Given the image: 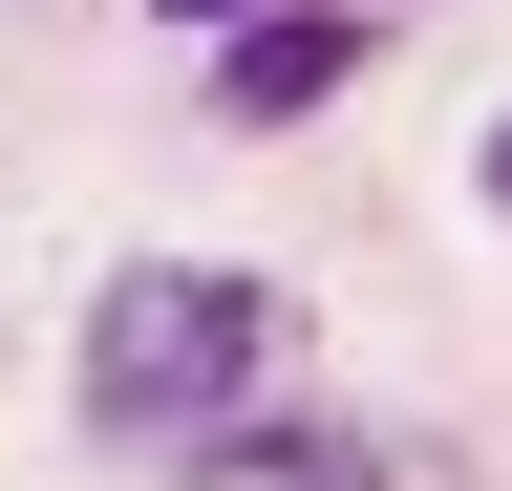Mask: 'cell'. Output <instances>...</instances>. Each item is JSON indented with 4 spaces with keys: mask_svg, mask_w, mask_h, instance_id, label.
Returning a JSON list of instances; mask_svg holds the SVG:
<instances>
[{
    "mask_svg": "<svg viewBox=\"0 0 512 491\" xmlns=\"http://www.w3.org/2000/svg\"><path fill=\"white\" fill-rule=\"evenodd\" d=\"M171 22H214V43H235V22H256V0H171Z\"/></svg>",
    "mask_w": 512,
    "mask_h": 491,
    "instance_id": "obj_4",
    "label": "cell"
},
{
    "mask_svg": "<svg viewBox=\"0 0 512 491\" xmlns=\"http://www.w3.org/2000/svg\"><path fill=\"white\" fill-rule=\"evenodd\" d=\"M192 491H384L363 427H192Z\"/></svg>",
    "mask_w": 512,
    "mask_h": 491,
    "instance_id": "obj_3",
    "label": "cell"
},
{
    "mask_svg": "<svg viewBox=\"0 0 512 491\" xmlns=\"http://www.w3.org/2000/svg\"><path fill=\"white\" fill-rule=\"evenodd\" d=\"M256 278H214V257H128L107 299H86V427L107 449H192L235 385H256Z\"/></svg>",
    "mask_w": 512,
    "mask_h": 491,
    "instance_id": "obj_1",
    "label": "cell"
},
{
    "mask_svg": "<svg viewBox=\"0 0 512 491\" xmlns=\"http://www.w3.org/2000/svg\"><path fill=\"white\" fill-rule=\"evenodd\" d=\"M363 86V22H342V0H256V22L214 43V107H235V129H299V107H342Z\"/></svg>",
    "mask_w": 512,
    "mask_h": 491,
    "instance_id": "obj_2",
    "label": "cell"
},
{
    "mask_svg": "<svg viewBox=\"0 0 512 491\" xmlns=\"http://www.w3.org/2000/svg\"><path fill=\"white\" fill-rule=\"evenodd\" d=\"M491 214H512V129H491Z\"/></svg>",
    "mask_w": 512,
    "mask_h": 491,
    "instance_id": "obj_5",
    "label": "cell"
}]
</instances>
